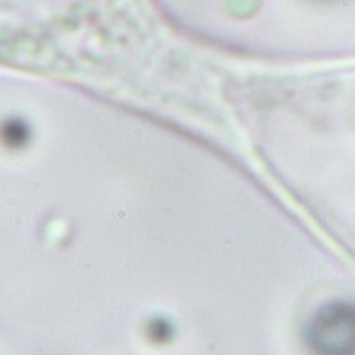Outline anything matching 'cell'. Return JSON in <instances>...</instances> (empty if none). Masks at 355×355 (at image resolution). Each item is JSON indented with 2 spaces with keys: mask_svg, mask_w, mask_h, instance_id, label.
<instances>
[{
  "mask_svg": "<svg viewBox=\"0 0 355 355\" xmlns=\"http://www.w3.org/2000/svg\"><path fill=\"white\" fill-rule=\"evenodd\" d=\"M0 141L11 149H19L30 141V128L21 119H9L0 125Z\"/></svg>",
  "mask_w": 355,
  "mask_h": 355,
  "instance_id": "7a4b0ae2",
  "label": "cell"
},
{
  "mask_svg": "<svg viewBox=\"0 0 355 355\" xmlns=\"http://www.w3.org/2000/svg\"><path fill=\"white\" fill-rule=\"evenodd\" d=\"M315 355H355V306L334 302L321 309L309 326Z\"/></svg>",
  "mask_w": 355,
  "mask_h": 355,
  "instance_id": "6da1fadb",
  "label": "cell"
}]
</instances>
